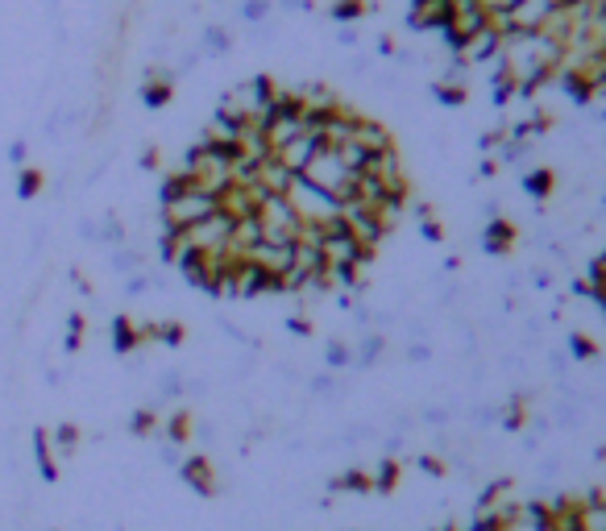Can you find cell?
Returning a JSON list of instances; mask_svg holds the SVG:
<instances>
[{"instance_id":"6da1fadb","label":"cell","mask_w":606,"mask_h":531,"mask_svg":"<svg viewBox=\"0 0 606 531\" xmlns=\"http://www.w3.org/2000/svg\"><path fill=\"white\" fill-rule=\"evenodd\" d=\"M300 179H307L312 188L328 191V195H333L337 204H349V200L358 195V179H361V171H349V167H345L341 154L328 150V146H321V150L312 154V162L303 167Z\"/></svg>"},{"instance_id":"7a4b0ae2","label":"cell","mask_w":606,"mask_h":531,"mask_svg":"<svg viewBox=\"0 0 606 531\" xmlns=\"http://www.w3.org/2000/svg\"><path fill=\"white\" fill-rule=\"evenodd\" d=\"M287 204H291V212L300 216L303 228H333L341 221V204H337L328 191L312 188V183L300 179V174H295V183L287 188Z\"/></svg>"},{"instance_id":"3957f363","label":"cell","mask_w":606,"mask_h":531,"mask_svg":"<svg viewBox=\"0 0 606 531\" xmlns=\"http://www.w3.org/2000/svg\"><path fill=\"white\" fill-rule=\"evenodd\" d=\"M254 216H258V228H262V241H270V246H295L300 241L303 225L287 204V195H266Z\"/></svg>"},{"instance_id":"277c9868","label":"cell","mask_w":606,"mask_h":531,"mask_svg":"<svg viewBox=\"0 0 606 531\" xmlns=\"http://www.w3.org/2000/svg\"><path fill=\"white\" fill-rule=\"evenodd\" d=\"M361 174H370V179L382 188V195H391V200H407V191H412V179H407V167H403L399 146L374 154V158H366Z\"/></svg>"},{"instance_id":"5b68a950","label":"cell","mask_w":606,"mask_h":531,"mask_svg":"<svg viewBox=\"0 0 606 531\" xmlns=\"http://www.w3.org/2000/svg\"><path fill=\"white\" fill-rule=\"evenodd\" d=\"M557 9H561L557 0H515L507 9V30L512 34H540Z\"/></svg>"},{"instance_id":"8992f818","label":"cell","mask_w":606,"mask_h":531,"mask_svg":"<svg viewBox=\"0 0 606 531\" xmlns=\"http://www.w3.org/2000/svg\"><path fill=\"white\" fill-rule=\"evenodd\" d=\"M453 4L457 0H412V9H407V30H416V34H440L445 21L453 18Z\"/></svg>"},{"instance_id":"52a82bcc","label":"cell","mask_w":606,"mask_h":531,"mask_svg":"<svg viewBox=\"0 0 606 531\" xmlns=\"http://www.w3.org/2000/svg\"><path fill=\"white\" fill-rule=\"evenodd\" d=\"M349 146H358L366 158H374V154L391 150L395 137H391V129H386L382 121H374V116H358V125H354V133H349Z\"/></svg>"},{"instance_id":"ba28073f","label":"cell","mask_w":606,"mask_h":531,"mask_svg":"<svg viewBox=\"0 0 606 531\" xmlns=\"http://www.w3.org/2000/svg\"><path fill=\"white\" fill-rule=\"evenodd\" d=\"M498 50H503V34L486 25V30H478L474 38L465 42V46H461L453 58H461V63L474 71V67H486V63H494V58H498Z\"/></svg>"},{"instance_id":"9c48e42d","label":"cell","mask_w":606,"mask_h":531,"mask_svg":"<svg viewBox=\"0 0 606 531\" xmlns=\"http://www.w3.org/2000/svg\"><path fill=\"white\" fill-rule=\"evenodd\" d=\"M266 195L254 183H233L228 191H221V212H225L228 221L237 225V221H249L254 212H258V204H262Z\"/></svg>"},{"instance_id":"30bf717a","label":"cell","mask_w":606,"mask_h":531,"mask_svg":"<svg viewBox=\"0 0 606 531\" xmlns=\"http://www.w3.org/2000/svg\"><path fill=\"white\" fill-rule=\"evenodd\" d=\"M316 150H321V137H316V133L303 129L300 137H291L283 150H274L270 158H274L279 167H287L291 174H303V167L312 162V154H316Z\"/></svg>"},{"instance_id":"8fae6325","label":"cell","mask_w":606,"mask_h":531,"mask_svg":"<svg viewBox=\"0 0 606 531\" xmlns=\"http://www.w3.org/2000/svg\"><path fill=\"white\" fill-rule=\"evenodd\" d=\"M515 237H519V233H515V225L507 221V216L486 221V225H482V233H478L482 249H486V253H494V258H507V253L515 249Z\"/></svg>"},{"instance_id":"7c38bea8","label":"cell","mask_w":606,"mask_h":531,"mask_svg":"<svg viewBox=\"0 0 606 531\" xmlns=\"http://www.w3.org/2000/svg\"><path fill=\"white\" fill-rule=\"evenodd\" d=\"M498 531H557V528L549 523V507L545 502H524L512 519L498 523Z\"/></svg>"},{"instance_id":"4fadbf2b","label":"cell","mask_w":606,"mask_h":531,"mask_svg":"<svg viewBox=\"0 0 606 531\" xmlns=\"http://www.w3.org/2000/svg\"><path fill=\"white\" fill-rule=\"evenodd\" d=\"M291 183H295V174L287 171V167H279L274 158H262L258 171H254V188L262 191V195H287Z\"/></svg>"},{"instance_id":"5bb4252c","label":"cell","mask_w":606,"mask_h":531,"mask_svg":"<svg viewBox=\"0 0 606 531\" xmlns=\"http://www.w3.org/2000/svg\"><path fill=\"white\" fill-rule=\"evenodd\" d=\"M519 188H524V195H528V200L545 204L552 191H557V171H552V167H528V171H524V179H519Z\"/></svg>"},{"instance_id":"9a60e30c","label":"cell","mask_w":606,"mask_h":531,"mask_svg":"<svg viewBox=\"0 0 606 531\" xmlns=\"http://www.w3.org/2000/svg\"><path fill=\"white\" fill-rule=\"evenodd\" d=\"M183 477H188V486H195L204 498H212V494L221 490V482H216V470H212L209 456H191V461H183Z\"/></svg>"},{"instance_id":"2e32d148","label":"cell","mask_w":606,"mask_h":531,"mask_svg":"<svg viewBox=\"0 0 606 531\" xmlns=\"http://www.w3.org/2000/svg\"><path fill=\"white\" fill-rule=\"evenodd\" d=\"M382 353H386V337L382 332H361V341L354 344V370H374L382 361Z\"/></svg>"},{"instance_id":"e0dca14e","label":"cell","mask_w":606,"mask_h":531,"mask_svg":"<svg viewBox=\"0 0 606 531\" xmlns=\"http://www.w3.org/2000/svg\"><path fill=\"white\" fill-rule=\"evenodd\" d=\"M324 365H328L333 374H341V370H354V344L341 341V337H333V341L324 344Z\"/></svg>"},{"instance_id":"ac0fdd59","label":"cell","mask_w":606,"mask_h":531,"mask_svg":"<svg viewBox=\"0 0 606 531\" xmlns=\"http://www.w3.org/2000/svg\"><path fill=\"white\" fill-rule=\"evenodd\" d=\"M565 353H569V361H598L603 358V349H598V341L590 337V332H569V344H565Z\"/></svg>"},{"instance_id":"d6986e66","label":"cell","mask_w":606,"mask_h":531,"mask_svg":"<svg viewBox=\"0 0 606 531\" xmlns=\"http://www.w3.org/2000/svg\"><path fill=\"white\" fill-rule=\"evenodd\" d=\"M433 95H436V104H445V109H461V104L470 100V88H465V83H445V79H433Z\"/></svg>"},{"instance_id":"ffe728a7","label":"cell","mask_w":606,"mask_h":531,"mask_svg":"<svg viewBox=\"0 0 606 531\" xmlns=\"http://www.w3.org/2000/svg\"><path fill=\"white\" fill-rule=\"evenodd\" d=\"M366 9H370L366 0H333V9H328V13H333V21H341L345 25V21H358Z\"/></svg>"},{"instance_id":"44dd1931","label":"cell","mask_w":606,"mask_h":531,"mask_svg":"<svg viewBox=\"0 0 606 531\" xmlns=\"http://www.w3.org/2000/svg\"><path fill=\"white\" fill-rule=\"evenodd\" d=\"M228 46H233V38H228V30H221V25H212V30H204V55H225Z\"/></svg>"},{"instance_id":"7402d4cb","label":"cell","mask_w":606,"mask_h":531,"mask_svg":"<svg viewBox=\"0 0 606 531\" xmlns=\"http://www.w3.org/2000/svg\"><path fill=\"white\" fill-rule=\"evenodd\" d=\"M274 9V0H246L242 4V21H266Z\"/></svg>"},{"instance_id":"603a6c76","label":"cell","mask_w":606,"mask_h":531,"mask_svg":"<svg viewBox=\"0 0 606 531\" xmlns=\"http://www.w3.org/2000/svg\"><path fill=\"white\" fill-rule=\"evenodd\" d=\"M407 361L428 365V361H433V344H428V341H407Z\"/></svg>"},{"instance_id":"cb8c5ba5","label":"cell","mask_w":606,"mask_h":531,"mask_svg":"<svg viewBox=\"0 0 606 531\" xmlns=\"http://www.w3.org/2000/svg\"><path fill=\"white\" fill-rule=\"evenodd\" d=\"M287 328H291V332H300V337H312V320H303V316H291Z\"/></svg>"},{"instance_id":"d4e9b609","label":"cell","mask_w":606,"mask_h":531,"mask_svg":"<svg viewBox=\"0 0 606 531\" xmlns=\"http://www.w3.org/2000/svg\"><path fill=\"white\" fill-rule=\"evenodd\" d=\"M337 42H341L345 50H354V46H358V30H354V25H345L341 34H337Z\"/></svg>"}]
</instances>
